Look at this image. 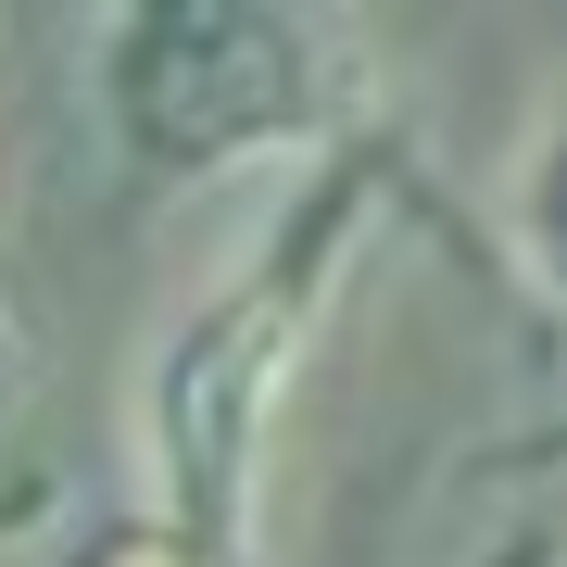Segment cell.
<instances>
[{
  "label": "cell",
  "instance_id": "1",
  "mask_svg": "<svg viewBox=\"0 0 567 567\" xmlns=\"http://www.w3.org/2000/svg\"><path fill=\"white\" fill-rule=\"evenodd\" d=\"M404 189V152L365 140L303 164L265 240L152 341L140 365V454H152V517L203 529V543H252V492H265V442H278L290 391L316 365V328L341 303V278L365 265V227Z\"/></svg>",
  "mask_w": 567,
  "mask_h": 567
},
{
  "label": "cell",
  "instance_id": "2",
  "mask_svg": "<svg viewBox=\"0 0 567 567\" xmlns=\"http://www.w3.org/2000/svg\"><path fill=\"white\" fill-rule=\"evenodd\" d=\"M379 51L290 0H126L89 13V114L140 189H203L265 152H365Z\"/></svg>",
  "mask_w": 567,
  "mask_h": 567
},
{
  "label": "cell",
  "instance_id": "3",
  "mask_svg": "<svg viewBox=\"0 0 567 567\" xmlns=\"http://www.w3.org/2000/svg\"><path fill=\"white\" fill-rule=\"evenodd\" d=\"M51 567H252V543H203L177 517H102L76 543H51Z\"/></svg>",
  "mask_w": 567,
  "mask_h": 567
},
{
  "label": "cell",
  "instance_id": "4",
  "mask_svg": "<svg viewBox=\"0 0 567 567\" xmlns=\"http://www.w3.org/2000/svg\"><path fill=\"white\" fill-rule=\"evenodd\" d=\"M517 240H529V278L567 303V126L529 152V177H517Z\"/></svg>",
  "mask_w": 567,
  "mask_h": 567
},
{
  "label": "cell",
  "instance_id": "5",
  "mask_svg": "<svg viewBox=\"0 0 567 567\" xmlns=\"http://www.w3.org/2000/svg\"><path fill=\"white\" fill-rule=\"evenodd\" d=\"M39 517H51V480H39V492H0V543H13V529H39Z\"/></svg>",
  "mask_w": 567,
  "mask_h": 567
},
{
  "label": "cell",
  "instance_id": "6",
  "mask_svg": "<svg viewBox=\"0 0 567 567\" xmlns=\"http://www.w3.org/2000/svg\"><path fill=\"white\" fill-rule=\"evenodd\" d=\"M543 454H567V442H543Z\"/></svg>",
  "mask_w": 567,
  "mask_h": 567
}]
</instances>
